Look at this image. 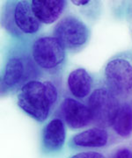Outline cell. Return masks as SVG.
Returning a JSON list of instances; mask_svg holds the SVG:
<instances>
[{"label": "cell", "instance_id": "cell-6", "mask_svg": "<svg viewBox=\"0 0 132 158\" xmlns=\"http://www.w3.org/2000/svg\"><path fill=\"white\" fill-rule=\"evenodd\" d=\"M60 112L64 122L70 129H80L92 121V115L85 104L71 98H65L61 104Z\"/></svg>", "mask_w": 132, "mask_h": 158}, {"label": "cell", "instance_id": "cell-4", "mask_svg": "<svg viewBox=\"0 0 132 158\" xmlns=\"http://www.w3.org/2000/svg\"><path fill=\"white\" fill-rule=\"evenodd\" d=\"M65 48L55 36H45L35 40L32 46L35 62L43 69L57 68L65 59Z\"/></svg>", "mask_w": 132, "mask_h": 158}, {"label": "cell", "instance_id": "cell-14", "mask_svg": "<svg viewBox=\"0 0 132 158\" xmlns=\"http://www.w3.org/2000/svg\"><path fill=\"white\" fill-rule=\"evenodd\" d=\"M70 158H106L103 154L96 151H86L75 154Z\"/></svg>", "mask_w": 132, "mask_h": 158}, {"label": "cell", "instance_id": "cell-1", "mask_svg": "<svg viewBox=\"0 0 132 158\" xmlns=\"http://www.w3.org/2000/svg\"><path fill=\"white\" fill-rule=\"evenodd\" d=\"M58 98L57 87L49 81H29L18 94V106L39 122L45 121Z\"/></svg>", "mask_w": 132, "mask_h": 158}, {"label": "cell", "instance_id": "cell-2", "mask_svg": "<svg viewBox=\"0 0 132 158\" xmlns=\"http://www.w3.org/2000/svg\"><path fill=\"white\" fill-rule=\"evenodd\" d=\"M54 34L65 49L74 51L80 49L87 43L90 31L81 19L69 15L57 24Z\"/></svg>", "mask_w": 132, "mask_h": 158}, {"label": "cell", "instance_id": "cell-15", "mask_svg": "<svg viewBox=\"0 0 132 158\" xmlns=\"http://www.w3.org/2000/svg\"><path fill=\"white\" fill-rule=\"evenodd\" d=\"M113 158H132L131 150L127 148H119L113 156Z\"/></svg>", "mask_w": 132, "mask_h": 158}, {"label": "cell", "instance_id": "cell-8", "mask_svg": "<svg viewBox=\"0 0 132 158\" xmlns=\"http://www.w3.org/2000/svg\"><path fill=\"white\" fill-rule=\"evenodd\" d=\"M65 125L59 118L51 119L42 131V146L48 153L59 151L65 142Z\"/></svg>", "mask_w": 132, "mask_h": 158}, {"label": "cell", "instance_id": "cell-11", "mask_svg": "<svg viewBox=\"0 0 132 158\" xmlns=\"http://www.w3.org/2000/svg\"><path fill=\"white\" fill-rule=\"evenodd\" d=\"M67 85L70 93L75 98L83 99L91 95L92 78L85 69H76L69 74Z\"/></svg>", "mask_w": 132, "mask_h": 158}, {"label": "cell", "instance_id": "cell-3", "mask_svg": "<svg viewBox=\"0 0 132 158\" xmlns=\"http://www.w3.org/2000/svg\"><path fill=\"white\" fill-rule=\"evenodd\" d=\"M88 107L92 121L99 127H112L120 107L115 94L108 89L99 88L92 91L88 99Z\"/></svg>", "mask_w": 132, "mask_h": 158}, {"label": "cell", "instance_id": "cell-9", "mask_svg": "<svg viewBox=\"0 0 132 158\" xmlns=\"http://www.w3.org/2000/svg\"><path fill=\"white\" fill-rule=\"evenodd\" d=\"M66 4L67 3L64 0L31 1L32 8L36 18L40 23L47 25L56 22L61 17Z\"/></svg>", "mask_w": 132, "mask_h": 158}, {"label": "cell", "instance_id": "cell-12", "mask_svg": "<svg viewBox=\"0 0 132 158\" xmlns=\"http://www.w3.org/2000/svg\"><path fill=\"white\" fill-rule=\"evenodd\" d=\"M113 130L121 138H128L132 135V106L124 103L120 105L115 120L112 125Z\"/></svg>", "mask_w": 132, "mask_h": 158}, {"label": "cell", "instance_id": "cell-13", "mask_svg": "<svg viewBox=\"0 0 132 158\" xmlns=\"http://www.w3.org/2000/svg\"><path fill=\"white\" fill-rule=\"evenodd\" d=\"M24 73L23 62L18 57H12L6 62L3 82L8 88L15 87L22 81Z\"/></svg>", "mask_w": 132, "mask_h": 158}, {"label": "cell", "instance_id": "cell-10", "mask_svg": "<svg viewBox=\"0 0 132 158\" xmlns=\"http://www.w3.org/2000/svg\"><path fill=\"white\" fill-rule=\"evenodd\" d=\"M109 142V134L102 127H92L85 130L71 138V144L82 148L105 147Z\"/></svg>", "mask_w": 132, "mask_h": 158}, {"label": "cell", "instance_id": "cell-7", "mask_svg": "<svg viewBox=\"0 0 132 158\" xmlns=\"http://www.w3.org/2000/svg\"><path fill=\"white\" fill-rule=\"evenodd\" d=\"M13 20L18 29L24 34H35L40 28V22L33 11L31 1H18L13 10Z\"/></svg>", "mask_w": 132, "mask_h": 158}, {"label": "cell", "instance_id": "cell-16", "mask_svg": "<svg viewBox=\"0 0 132 158\" xmlns=\"http://www.w3.org/2000/svg\"><path fill=\"white\" fill-rule=\"evenodd\" d=\"M70 2H71V4L77 6H86V5H88L91 3V1H89V0H71Z\"/></svg>", "mask_w": 132, "mask_h": 158}, {"label": "cell", "instance_id": "cell-5", "mask_svg": "<svg viewBox=\"0 0 132 158\" xmlns=\"http://www.w3.org/2000/svg\"><path fill=\"white\" fill-rule=\"evenodd\" d=\"M105 78L110 89L125 94L132 89V64L124 58H114L105 67Z\"/></svg>", "mask_w": 132, "mask_h": 158}]
</instances>
